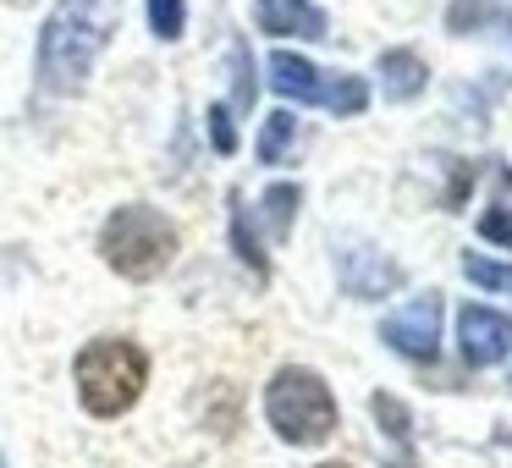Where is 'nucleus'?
<instances>
[{
	"label": "nucleus",
	"instance_id": "obj_22",
	"mask_svg": "<svg viewBox=\"0 0 512 468\" xmlns=\"http://www.w3.org/2000/svg\"><path fill=\"white\" fill-rule=\"evenodd\" d=\"M320 468H347V463H320Z\"/></svg>",
	"mask_w": 512,
	"mask_h": 468
},
{
	"label": "nucleus",
	"instance_id": "obj_16",
	"mask_svg": "<svg viewBox=\"0 0 512 468\" xmlns=\"http://www.w3.org/2000/svg\"><path fill=\"white\" fill-rule=\"evenodd\" d=\"M149 28H155V39H182V28H188V0H149Z\"/></svg>",
	"mask_w": 512,
	"mask_h": 468
},
{
	"label": "nucleus",
	"instance_id": "obj_23",
	"mask_svg": "<svg viewBox=\"0 0 512 468\" xmlns=\"http://www.w3.org/2000/svg\"><path fill=\"white\" fill-rule=\"evenodd\" d=\"M0 468H12V463H6V457H0Z\"/></svg>",
	"mask_w": 512,
	"mask_h": 468
},
{
	"label": "nucleus",
	"instance_id": "obj_20",
	"mask_svg": "<svg viewBox=\"0 0 512 468\" xmlns=\"http://www.w3.org/2000/svg\"><path fill=\"white\" fill-rule=\"evenodd\" d=\"M479 237L512 254V210H485V215H479Z\"/></svg>",
	"mask_w": 512,
	"mask_h": 468
},
{
	"label": "nucleus",
	"instance_id": "obj_5",
	"mask_svg": "<svg viewBox=\"0 0 512 468\" xmlns=\"http://www.w3.org/2000/svg\"><path fill=\"white\" fill-rule=\"evenodd\" d=\"M380 342L391 347V353L402 358H435V342H441V298L435 292H424V298H413L408 309H397L386 325H380Z\"/></svg>",
	"mask_w": 512,
	"mask_h": 468
},
{
	"label": "nucleus",
	"instance_id": "obj_17",
	"mask_svg": "<svg viewBox=\"0 0 512 468\" xmlns=\"http://www.w3.org/2000/svg\"><path fill=\"white\" fill-rule=\"evenodd\" d=\"M490 17H496V6H490V0H452L446 28H452V34H474V28H485Z\"/></svg>",
	"mask_w": 512,
	"mask_h": 468
},
{
	"label": "nucleus",
	"instance_id": "obj_1",
	"mask_svg": "<svg viewBox=\"0 0 512 468\" xmlns=\"http://www.w3.org/2000/svg\"><path fill=\"white\" fill-rule=\"evenodd\" d=\"M116 28H122V0H61L39 34V83L50 94H78Z\"/></svg>",
	"mask_w": 512,
	"mask_h": 468
},
{
	"label": "nucleus",
	"instance_id": "obj_3",
	"mask_svg": "<svg viewBox=\"0 0 512 468\" xmlns=\"http://www.w3.org/2000/svg\"><path fill=\"white\" fill-rule=\"evenodd\" d=\"M177 243H182L177 226L149 204H122L100 226V259L127 281H155L177 259Z\"/></svg>",
	"mask_w": 512,
	"mask_h": 468
},
{
	"label": "nucleus",
	"instance_id": "obj_12",
	"mask_svg": "<svg viewBox=\"0 0 512 468\" xmlns=\"http://www.w3.org/2000/svg\"><path fill=\"white\" fill-rule=\"evenodd\" d=\"M320 105L336 116H358V111H369V83L358 78V72H325Z\"/></svg>",
	"mask_w": 512,
	"mask_h": 468
},
{
	"label": "nucleus",
	"instance_id": "obj_18",
	"mask_svg": "<svg viewBox=\"0 0 512 468\" xmlns=\"http://www.w3.org/2000/svg\"><path fill=\"white\" fill-rule=\"evenodd\" d=\"M463 276L474 287H490V292L512 287V265H496V259H479V254H463Z\"/></svg>",
	"mask_w": 512,
	"mask_h": 468
},
{
	"label": "nucleus",
	"instance_id": "obj_9",
	"mask_svg": "<svg viewBox=\"0 0 512 468\" xmlns=\"http://www.w3.org/2000/svg\"><path fill=\"white\" fill-rule=\"evenodd\" d=\"M270 89H276L281 100L320 105V94H325V72L314 67V61L292 56V50H276V56H270Z\"/></svg>",
	"mask_w": 512,
	"mask_h": 468
},
{
	"label": "nucleus",
	"instance_id": "obj_10",
	"mask_svg": "<svg viewBox=\"0 0 512 468\" xmlns=\"http://www.w3.org/2000/svg\"><path fill=\"white\" fill-rule=\"evenodd\" d=\"M424 83H430L424 56H413V50H386L380 56V94L386 100H413V94H424Z\"/></svg>",
	"mask_w": 512,
	"mask_h": 468
},
{
	"label": "nucleus",
	"instance_id": "obj_4",
	"mask_svg": "<svg viewBox=\"0 0 512 468\" xmlns=\"http://www.w3.org/2000/svg\"><path fill=\"white\" fill-rule=\"evenodd\" d=\"M265 419H270V430H276L281 441L320 446V441H331L342 408H336L331 386H325L314 369L287 364V369H276V375H270V386H265Z\"/></svg>",
	"mask_w": 512,
	"mask_h": 468
},
{
	"label": "nucleus",
	"instance_id": "obj_19",
	"mask_svg": "<svg viewBox=\"0 0 512 468\" xmlns=\"http://www.w3.org/2000/svg\"><path fill=\"white\" fill-rule=\"evenodd\" d=\"M232 72H237V78H232V105H237V111H248V105H254V61H248L243 39L232 45Z\"/></svg>",
	"mask_w": 512,
	"mask_h": 468
},
{
	"label": "nucleus",
	"instance_id": "obj_21",
	"mask_svg": "<svg viewBox=\"0 0 512 468\" xmlns=\"http://www.w3.org/2000/svg\"><path fill=\"white\" fill-rule=\"evenodd\" d=\"M210 144L221 149V155L237 149V127H232V111H226V105H210Z\"/></svg>",
	"mask_w": 512,
	"mask_h": 468
},
{
	"label": "nucleus",
	"instance_id": "obj_11",
	"mask_svg": "<svg viewBox=\"0 0 512 468\" xmlns=\"http://www.w3.org/2000/svg\"><path fill=\"white\" fill-rule=\"evenodd\" d=\"M292 144H298V116H292V111H270L265 127H259V144H254L259 166H281V160L292 155Z\"/></svg>",
	"mask_w": 512,
	"mask_h": 468
},
{
	"label": "nucleus",
	"instance_id": "obj_7",
	"mask_svg": "<svg viewBox=\"0 0 512 468\" xmlns=\"http://www.w3.org/2000/svg\"><path fill=\"white\" fill-rule=\"evenodd\" d=\"M336 281L347 287V298H386L402 287V265L364 243H336Z\"/></svg>",
	"mask_w": 512,
	"mask_h": 468
},
{
	"label": "nucleus",
	"instance_id": "obj_15",
	"mask_svg": "<svg viewBox=\"0 0 512 468\" xmlns=\"http://www.w3.org/2000/svg\"><path fill=\"white\" fill-rule=\"evenodd\" d=\"M369 413H375V424L391 435V441H397V446H408V430H413V419H408V408H402L397 397H386V391H375V397H369Z\"/></svg>",
	"mask_w": 512,
	"mask_h": 468
},
{
	"label": "nucleus",
	"instance_id": "obj_8",
	"mask_svg": "<svg viewBox=\"0 0 512 468\" xmlns=\"http://www.w3.org/2000/svg\"><path fill=\"white\" fill-rule=\"evenodd\" d=\"M254 17L265 34L276 39H325L331 34V23H325V12L314 6V0H254Z\"/></svg>",
	"mask_w": 512,
	"mask_h": 468
},
{
	"label": "nucleus",
	"instance_id": "obj_13",
	"mask_svg": "<svg viewBox=\"0 0 512 468\" xmlns=\"http://www.w3.org/2000/svg\"><path fill=\"white\" fill-rule=\"evenodd\" d=\"M298 204H303V188H298V182H276V188L259 199V215H265L270 237H287V232H292V221H298Z\"/></svg>",
	"mask_w": 512,
	"mask_h": 468
},
{
	"label": "nucleus",
	"instance_id": "obj_6",
	"mask_svg": "<svg viewBox=\"0 0 512 468\" xmlns=\"http://www.w3.org/2000/svg\"><path fill=\"white\" fill-rule=\"evenodd\" d=\"M457 353H463L468 369H485V364H501L512 353V320L485 303H468L457 314Z\"/></svg>",
	"mask_w": 512,
	"mask_h": 468
},
{
	"label": "nucleus",
	"instance_id": "obj_14",
	"mask_svg": "<svg viewBox=\"0 0 512 468\" xmlns=\"http://www.w3.org/2000/svg\"><path fill=\"white\" fill-rule=\"evenodd\" d=\"M232 248L243 265H254V276H265V254H259V237H254V221H248L243 199H232Z\"/></svg>",
	"mask_w": 512,
	"mask_h": 468
},
{
	"label": "nucleus",
	"instance_id": "obj_2",
	"mask_svg": "<svg viewBox=\"0 0 512 468\" xmlns=\"http://www.w3.org/2000/svg\"><path fill=\"white\" fill-rule=\"evenodd\" d=\"M72 380H78V402L94 419H122L149 386V353L127 336H100L78 353Z\"/></svg>",
	"mask_w": 512,
	"mask_h": 468
}]
</instances>
